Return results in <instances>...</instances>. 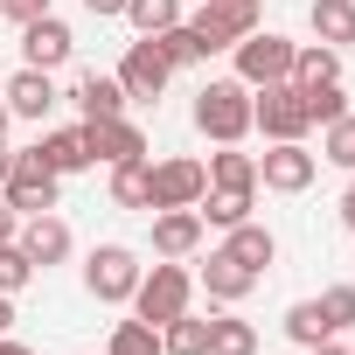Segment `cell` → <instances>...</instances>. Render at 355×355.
<instances>
[{
	"mask_svg": "<svg viewBox=\"0 0 355 355\" xmlns=\"http://www.w3.org/2000/svg\"><path fill=\"white\" fill-rule=\"evenodd\" d=\"M15 244L35 258V272H49V265H63L70 251H77V237H70V223L49 209V216H21V230H15Z\"/></svg>",
	"mask_w": 355,
	"mask_h": 355,
	"instance_id": "12",
	"label": "cell"
},
{
	"mask_svg": "<svg viewBox=\"0 0 355 355\" xmlns=\"http://www.w3.org/2000/svg\"><path fill=\"white\" fill-rule=\"evenodd\" d=\"M189 300H196V272H189L182 258H160V265L139 272V286H132V313L153 320V327H167L174 313H189Z\"/></svg>",
	"mask_w": 355,
	"mask_h": 355,
	"instance_id": "2",
	"label": "cell"
},
{
	"mask_svg": "<svg viewBox=\"0 0 355 355\" xmlns=\"http://www.w3.org/2000/svg\"><path fill=\"white\" fill-rule=\"evenodd\" d=\"M8 167H15V146H8V139H0V182H8Z\"/></svg>",
	"mask_w": 355,
	"mask_h": 355,
	"instance_id": "40",
	"label": "cell"
},
{
	"mask_svg": "<svg viewBox=\"0 0 355 355\" xmlns=\"http://www.w3.org/2000/svg\"><path fill=\"white\" fill-rule=\"evenodd\" d=\"M0 196H8L15 216H49V209H56V174L42 167L35 146L15 153V167H8V182H0Z\"/></svg>",
	"mask_w": 355,
	"mask_h": 355,
	"instance_id": "7",
	"label": "cell"
},
{
	"mask_svg": "<svg viewBox=\"0 0 355 355\" xmlns=\"http://www.w3.org/2000/svg\"><path fill=\"white\" fill-rule=\"evenodd\" d=\"M84 15H98V21H112V15H125V0H84Z\"/></svg>",
	"mask_w": 355,
	"mask_h": 355,
	"instance_id": "35",
	"label": "cell"
},
{
	"mask_svg": "<svg viewBox=\"0 0 355 355\" xmlns=\"http://www.w3.org/2000/svg\"><path fill=\"white\" fill-rule=\"evenodd\" d=\"M196 132L216 139V146H244V132H251V84L209 77V84L196 91Z\"/></svg>",
	"mask_w": 355,
	"mask_h": 355,
	"instance_id": "1",
	"label": "cell"
},
{
	"mask_svg": "<svg viewBox=\"0 0 355 355\" xmlns=\"http://www.w3.org/2000/svg\"><path fill=\"white\" fill-rule=\"evenodd\" d=\"M153 42H160V56H167V63H174V70H189V63H209V56H202V42H196V28H189V21H174V28H160V35H153Z\"/></svg>",
	"mask_w": 355,
	"mask_h": 355,
	"instance_id": "30",
	"label": "cell"
},
{
	"mask_svg": "<svg viewBox=\"0 0 355 355\" xmlns=\"http://www.w3.org/2000/svg\"><path fill=\"white\" fill-rule=\"evenodd\" d=\"M15 230H21V216H15V209H8V196H0V244H8V237H15Z\"/></svg>",
	"mask_w": 355,
	"mask_h": 355,
	"instance_id": "36",
	"label": "cell"
},
{
	"mask_svg": "<svg viewBox=\"0 0 355 355\" xmlns=\"http://www.w3.org/2000/svg\"><path fill=\"white\" fill-rule=\"evenodd\" d=\"M230 56H237V84L265 91V84H286V77H293L300 42H286V35H272V28H251V35H244Z\"/></svg>",
	"mask_w": 355,
	"mask_h": 355,
	"instance_id": "4",
	"label": "cell"
},
{
	"mask_svg": "<svg viewBox=\"0 0 355 355\" xmlns=\"http://www.w3.org/2000/svg\"><path fill=\"white\" fill-rule=\"evenodd\" d=\"M202 251V216L196 209H153V258H196Z\"/></svg>",
	"mask_w": 355,
	"mask_h": 355,
	"instance_id": "14",
	"label": "cell"
},
{
	"mask_svg": "<svg viewBox=\"0 0 355 355\" xmlns=\"http://www.w3.org/2000/svg\"><path fill=\"white\" fill-rule=\"evenodd\" d=\"M139 251L132 244H98L91 258H84V293L91 300H105V306H132V286H139Z\"/></svg>",
	"mask_w": 355,
	"mask_h": 355,
	"instance_id": "3",
	"label": "cell"
},
{
	"mask_svg": "<svg viewBox=\"0 0 355 355\" xmlns=\"http://www.w3.org/2000/svg\"><path fill=\"white\" fill-rule=\"evenodd\" d=\"M28 286H35V258L8 237V244H0V293L15 300V293H28Z\"/></svg>",
	"mask_w": 355,
	"mask_h": 355,
	"instance_id": "31",
	"label": "cell"
},
{
	"mask_svg": "<svg viewBox=\"0 0 355 355\" xmlns=\"http://www.w3.org/2000/svg\"><path fill=\"white\" fill-rule=\"evenodd\" d=\"M320 160H334V167L355 174V112H341L334 125H320Z\"/></svg>",
	"mask_w": 355,
	"mask_h": 355,
	"instance_id": "29",
	"label": "cell"
},
{
	"mask_svg": "<svg viewBox=\"0 0 355 355\" xmlns=\"http://www.w3.org/2000/svg\"><path fill=\"white\" fill-rule=\"evenodd\" d=\"M70 49H77V35H70V21L56 8L35 15V21H21V63L28 70H56V63H70Z\"/></svg>",
	"mask_w": 355,
	"mask_h": 355,
	"instance_id": "10",
	"label": "cell"
},
{
	"mask_svg": "<svg viewBox=\"0 0 355 355\" xmlns=\"http://www.w3.org/2000/svg\"><path fill=\"white\" fill-rule=\"evenodd\" d=\"M320 306H327L334 334H341V327H355V286H348V279H341V286H327V293H320Z\"/></svg>",
	"mask_w": 355,
	"mask_h": 355,
	"instance_id": "33",
	"label": "cell"
},
{
	"mask_svg": "<svg viewBox=\"0 0 355 355\" xmlns=\"http://www.w3.org/2000/svg\"><path fill=\"white\" fill-rule=\"evenodd\" d=\"M286 334H293L300 348H320V341H334V320H327L320 300H300V306L286 313Z\"/></svg>",
	"mask_w": 355,
	"mask_h": 355,
	"instance_id": "26",
	"label": "cell"
},
{
	"mask_svg": "<svg viewBox=\"0 0 355 355\" xmlns=\"http://www.w3.org/2000/svg\"><path fill=\"white\" fill-rule=\"evenodd\" d=\"M202 189H209V167H202L196 153L153 160V202H146V216H153V209H196Z\"/></svg>",
	"mask_w": 355,
	"mask_h": 355,
	"instance_id": "8",
	"label": "cell"
},
{
	"mask_svg": "<svg viewBox=\"0 0 355 355\" xmlns=\"http://www.w3.org/2000/svg\"><path fill=\"white\" fill-rule=\"evenodd\" d=\"M196 286L216 300V306H237V300H251V286H258V272H244L230 251H209L202 258V272H196Z\"/></svg>",
	"mask_w": 355,
	"mask_h": 355,
	"instance_id": "15",
	"label": "cell"
},
{
	"mask_svg": "<svg viewBox=\"0 0 355 355\" xmlns=\"http://www.w3.org/2000/svg\"><path fill=\"white\" fill-rule=\"evenodd\" d=\"M300 98H306V119H313V125H334V119L348 112V91H341V84H306Z\"/></svg>",
	"mask_w": 355,
	"mask_h": 355,
	"instance_id": "32",
	"label": "cell"
},
{
	"mask_svg": "<svg viewBox=\"0 0 355 355\" xmlns=\"http://www.w3.org/2000/svg\"><path fill=\"white\" fill-rule=\"evenodd\" d=\"M0 15H8V21L21 28V21H35V15H49V0H0Z\"/></svg>",
	"mask_w": 355,
	"mask_h": 355,
	"instance_id": "34",
	"label": "cell"
},
{
	"mask_svg": "<svg viewBox=\"0 0 355 355\" xmlns=\"http://www.w3.org/2000/svg\"><path fill=\"white\" fill-rule=\"evenodd\" d=\"M251 132H265V139H306V132H313L306 98H300V84H293V77H286V84L251 91Z\"/></svg>",
	"mask_w": 355,
	"mask_h": 355,
	"instance_id": "5",
	"label": "cell"
},
{
	"mask_svg": "<svg viewBox=\"0 0 355 355\" xmlns=\"http://www.w3.org/2000/svg\"><path fill=\"white\" fill-rule=\"evenodd\" d=\"M70 98H77L84 119H119V112H125V84H119V77H98V70H84V77L70 84Z\"/></svg>",
	"mask_w": 355,
	"mask_h": 355,
	"instance_id": "19",
	"label": "cell"
},
{
	"mask_svg": "<svg viewBox=\"0 0 355 355\" xmlns=\"http://www.w3.org/2000/svg\"><path fill=\"white\" fill-rule=\"evenodd\" d=\"M8 327H15V300H8V293H0V334H8Z\"/></svg>",
	"mask_w": 355,
	"mask_h": 355,
	"instance_id": "39",
	"label": "cell"
},
{
	"mask_svg": "<svg viewBox=\"0 0 355 355\" xmlns=\"http://www.w3.org/2000/svg\"><path fill=\"white\" fill-rule=\"evenodd\" d=\"M125 21H132L139 35H160V28L182 21V0H125Z\"/></svg>",
	"mask_w": 355,
	"mask_h": 355,
	"instance_id": "28",
	"label": "cell"
},
{
	"mask_svg": "<svg viewBox=\"0 0 355 355\" xmlns=\"http://www.w3.org/2000/svg\"><path fill=\"white\" fill-rule=\"evenodd\" d=\"M119 84H125V98H160L167 91V77H174V63L160 56V42L153 35H139V42H125V56H119V70H112Z\"/></svg>",
	"mask_w": 355,
	"mask_h": 355,
	"instance_id": "9",
	"label": "cell"
},
{
	"mask_svg": "<svg viewBox=\"0 0 355 355\" xmlns=\"http://www.w3.org/2000/svg\"><path fill=\"white\" fill-rule=\"evenodd\" d=\"M35 153H42V167L56 174V182H63V174H84V167H91L84 125H56V132H42V139H35Z\"/></svg>",
	"mask_w": 355,
	"mask_h": 355,
	"instance_id": "16",
	"label": "cell"
},
{
	"mask_svg": "<svg viewBox=\"0 0 355 355\" xmlns=\"http://www.w3.org/2000/svg\"><path fill=\"white\" fill-rule=\"evenodd\" d=\"M334 216H341V223H348V230H355V182H348V189H341V209H334Z\"/></svg>",
	"mask_w": 355,
	"mask_h": 355,
	"instance_id": "37",
	"label": "cell"
},
{
	"mask_svg": "<svg viewBox=\"0 0 355 355\" xmlns=\"http://www.w3.org/2000/svg\"><path fill=\"white\" fill-rule=\"evenodd\" d=\"M209 355H258V327L237 313H209Z\"/></svg>",
	"mask_w": 355,
	"mask_h": 355,
	"instance_id": "25",
	"label": "cell"
},
{
	"mask_svg": "<svg viewBox=\"0 0 355 355\" xmlns=\"http://www.w3.org/2000/svg\"><path fill=\"white\" fill-rule=\"evenodd\" d=\"M313 174H320V153H306V139H265V153H258V189L300 196V189H313Z\"/></svg>",
	"mask_w": 355,
	"mask_h": 355,
	"instance_id": "6",
	"label": "cell"
},
{
	"mask_svg": "<svg viewBox=\"0 0 355 355\" xmlns=\"http://www.w3.org/2000/svg\"><path fill=\"white\" fill-rule=\"evenodd\" d=\"M0 105H8V119H35V125H42V119L56 112V84H49V70H28V63H21L8 84H0Z\"/></svg>",
	"mask_w": 355,
	"mask_h": 355,
	"instance_id": "13",
	"label": "cell"
},
{
	"mask_svg": "<svg viewBox=\"0 0 355 355\" xmlns=\"http://www.w3.org/2000/svg\"><path fill=\"white\" fill-rule=\"evenodd\" d=\"M313 35L327 49H348L355 42V0H313Z\"/></svg>",
	"mask_w": 355,
	"mask_h": 355,
	"instance_id": "23",
	"label": "cell"
},
{
	"mask_svg": "<svg viewBox=\"0 0 355 355\" xmlns=\"http://www.w3.org/2000/svg\"><path fill=\"white\" fill-rule=\"evenodd\" d=\"M160 355H209V320L202 313H174L160 327Z\"/></svg>",
	"mask_w": 355,
	"mask_h": 355,
	"instance_id": "22",
	"label": "cell"
},
{
	"mask_svg": "<svg viewBox=\"0 0 355 355\" xmlns=\"http://www.w3.org/2000/svg\"><path fill=\"white\" fill-rule=\"evenodd\" d=\"M105 355H160V327L132 313V320H119V327H112V341H105Z\"/></svg>",
	"mask_w": 355,
	"mask_h": 355,
	"instance_id": "27",
	"label": "cell"
},
{
	"mask_svg": "<svg viewBox=\"0 0 355 355\" xmlns=\"http://www.w3.org/2000/svg\"><path fill=\"white\" fill-rule=\"evenodd\" d=\"M0 355H35L28 341H15V334H0Z\"/></svg>",
	"mask_w": 355,
	"mask_h": 355,
	"instance_id": "38",
	"label": "cell"
},
{
	"mask_svg": "<svg viewBox=\"0 0 355 355\" xmlns=\"http://www.w3.org/2000/svg\"><path fill=\"white\" fill-rule=\"evenodd\" d=\"M293 84H300V91H306V84H341V49L306 42V49L293 56Z\"/></svg>",
	"mask_w": 355,
	"mask_h": 355,
	"instance_id": "24",
	"label": "cell"
},
{
	"mask_svg": "<svg viewBox=\"0 0 355 355\" xmlns=\"http://www.w3.org/2000/svg\"><path fill=\"white\" fill-rule=\"evenodd\" d=\"M251 209H258V189H202V202H196L202 230H237Z\"/></svg>",
	"mask_w": 355,
	"mask_h": 355,
	"instance_id": "17",
	"label": "cell"
},
{
	"mask_svg": "<svg viewBox=\"0 0 355 355\" xmlns=\"http://www.w3.org/2000/svg\"><path fill=\"white\" fill-rule=\"evenodd\" d=\"M112 202L119 209H146L153 202V160H119L112 167Z\"/></svg>",
	"mask_w": 355,
	"mask_h": 355,
	"instance_id": "21",
	"label": "cell"
},
{
	"mask_svg": "<svg viewBox=\"0 0 355 355\" xmlns=\"http://www.w3.org/2000/svg\"><path fill=\"white\" fill-rule=\"evenodd\" d=\"M84 146H91V167H119V160H146V132L119 112V119H84Z\"/></svg>",
	"mask_w": 355,
	"mask_h": 355,
	"instance_id": "11",
	"label": "cell"
},
{
	"mask_svg": "<svg viewBox=\"0 0 355 355\" xmlns=\"http://www.w3.org/2000/svg\"><path fill=\"white\" fill-rule=\"evenodd\" d=\"M0 139H8V105H0Z\"/></svg>",
	"mask_w": 355,
	"mask_h": 355,
	"instance_id": "41",
	"label": "cell"
},
{
	"mask_svg": "<svg viewBox=\"0 0 355 355\" xmlns=\"http://www.w3.org/2000/svg\"><path fill=\"white\" fill-rule=\"evenodd\" d=\"M209 189H258V153H237V146H216L209 160Z\"/></svg>",
	"mask_w": 355,
	"mask_h": 355,
	"instance_id": "20",
	"label": "cell"
},
{
	"mask_svg": "<svg viewBox=\"0 0 355 355\" xmlns=\"http://www.w3.org/2000/svg\"><path fill=\"white\" fill-rule=\"evenodd\" d=\"M223 251H230V258H237L244 272H258V279H265V265L279 258V237H272L265 223H251V216H244L237 230H223Z\"/></svg>",
	"mask_w": 355,
	"mask_h": 355,
	"instance_id": "18",
	"label": "cell"
}]
</instances>
